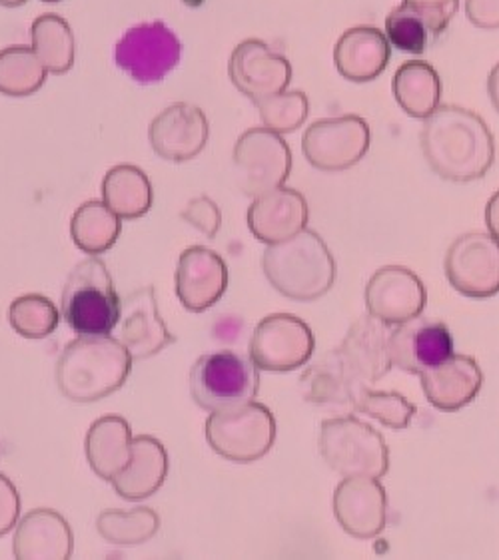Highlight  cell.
<instances>
[{"mask_svg": "<svg viewBox=\"0 0 499 560\" xmlns=\"http://www.w3.org/2000/svg\"><path fill=\"white\" fill-rule=\"evenodd\" d=\"M234 164L242 191L258 198L285 186L292 172V152L282 136L268 128H250L234 147Z\"/></svg>", "mask_w": 499, "mask_h": 560, "instance_id": "9c48e42d", "label": "cell"}, {"mask_svg": "<svg viewBox=\"0 0 499 560\" xmlns=\"http://www.w3.org/2000/svg\"><path fill=\"white\" fill-rule=\"evenodd\" d=\"M488 92L489 101L494 104L496 113L499 114V62L496 67L491 68V72H489Z\"/></svg>", "mask_w": 499, "mask_h": 560, "instance_id": "7bdbcfd3", "label": "cell"}, {"mask_svg": "<svg viewBox=\"0 0 499 560\" xmlns=\"http://www.w3.org/2000/svg\"><path fill=\"white\" fill-rule=\"evenodd\" d=\"M387 353L392 368L420 375L454 355V337L448 325L418 315L396 325L387 336Z\"/></svg>", "mask_w": 499, "mask_h": 560, "instance_id": "5bb4252c", "label": "cell"}, {"mask_svg": "<svg viewBox=\"0 0 499 560\" xmlns=\"http://www.w3.org/2000/svg\"><path fill=\"white\" fill-rule=\"evenodd\" d=\"M169 475V453L159 439L138 435L132 439V457L113 479L116 494L126 501H142L160 491Z\"/></svg>", "mask_w": 499, "mask_h": 560, "instance_id": "d4e9b609", "label": "cell"}, {"mask_svg": "<svg viewBox=\"0 0 499 560\" xmlns=\"http://www.w3.org/2000/svg\"><path fill=\"white\" fill-rule=\"evenodd\" d=\"M260 392V370L236 351L202 355L190 371V393L205 411L250 404Z\"/></svg>", "mask_w": 499, "mask_h": 560, "instance_id": "8992f818", "label": "cell"}, {"mask_svg": "<svg viewBox=\"0 0 499 560\" xmlns=\"http://www.w3.org/2000/svg\"><path fill=\"white\" fill-rule=\"evenodd\" d=\"M21 516V494L7 475L0 472V537L16 527Z\"/></svg>", "mask_w": 499, "mask_h": 560, "instance_id": "ab89813d", "label": "cell"}, {"mask_svg": "<svg viewBox=\"0 0 499 560\" xmlns=\"http://www.w3.org/2000/svg\"><path fill=\"white\" fill-rule=\"evenodd\" d=\"M384 34L390 46H396L402 52L409 55H423L426 48L438 38L423 14L406 2H402L387 14Z\"/></svg>", "mask_w": 499, "mask_h": 560, "instance_id": "e575fe53", "label": "cell"}, {"mask_svg": "<svg viewBox=\"0 0 499 560\" xmlns=\"http://www.w3.org/2000/svg\"><path fill=\"white\" fill-rule=\"evenodd\" d=\"M43 2H58V0H43Z\"/></svg>", "mask_w": 499, "mask_h": 560, "instance_id": "f6af8a7d", "label": "cell"}, {"mask_svg": "<svg viewBox=\"0 0 499 560\" xmlns=\"http://www.w3.org/2000/svg\"><path fill=\"white\" fill-rule=\"evenodd\" d=\"M132 427L120 415H104L86 433V459L103 481L113 482L132 457Z\"/></svg>", "mask_w": 499, "mask_h": 560, "instance_id": "484cf974", "label": "cell"}, {"mask_svg": "<svg viewBox=\"0 0 499 560\" xmlns=\"http://www.w3.org/2000/svg\"><path fill=\"white\" fill-rule=\"evenodd\" d=\"M306 198L286 186L262 194L250 206V232L266 246L294 237L306 230Z\"/></svg>", "mask_w": 499, "mask_h": 560, "instance_id": "44dd1931", "label": "cell"}, {"mask_svg": "<svg viewBox=\"0 0 499 560\" xmlns=\"http://www.w3.org/2000/svg\"><path fill=\"white\" fill-rule=\"evenodd\" d=\"M404 2L421 12L438 36L445 33V28L450 26L455 12L460 9V0H404Z\"/></svg>", "mask_w": 499, "mask_h": 560, "instance_id": "f35d334b", "label": "cell"}, {"mask_svg": "<svg viewBox=\"0 0 499 560\" xmlns=\"http://www.w3.org/2000/svg\"><path fill=\"white\" fill-rule=\"evenodd\" d=\"M443 269L455 292L472 300L494 298L499 293V240L484 232L457 237L445 254Z\"/></svg>", "mask_w": 499, "mask_h": 560, "instance_id": "30bf717a", "label": "cell"}, {"mask_svg": "<svg viewBox=\"0 0 499 560\" xmlns=\"http://www.w3.org/2000/svg\"><path fill=\"white\" fill-rule=\"evenodd\" d=\"M206 441L232 463H256L276 441V419L266 405L250 404L212 411L206 421Z\"/></svg>", "mask_w": 499, "mask_h": 560, "instance_id": "52a82bcc", "label": "cell"}, {"mask_svg": "<svg viewBox=\"0 0 499 560\" xmlns=\"http://www.w3.org/2000/svg\"><path fill=\"white\" fill-rule=\"evenodd\" d=\"M316 348L310 325L292 314L266 315L250 339V359L262 371H295L304 368Z\"/></svg>", "mask_w": 499, "mask_h": 560, "instance_id": "ba28073f", "label": "cell"}, {"mask_svg": "<svg viewBox=\"0 0 499 560\" xmlns=\"http://www.w3.org/2000/svg\"><path fill=\"white\" fill-rule=\"evenodd\" d=\"M103 202L120 220H138L152 208V186L147 172L120 164L106 172L103 182Z\"/></svg>", "mask_w": 499, "mask_h": 560, "instance_id": "83f0119b", "label": "cell"}, {"mask_svg": "<svg viewBox=\"0 0 499 560\" xmlns=\"http://www.w3.org/2000/svg\"><path fill=\"white\" fill-rule=\"evenodd\" d=\"M96 530L106 542L116 547H138L156 537L160 516L148 506H137L132 511L108 509L96 518Z\"/></svg>", "mask_w": 499, "mask_h": 560, "instance_id": "d6a6232c", "label": "cell"}, {"mask_svg": "<svg viewBox=\"0 0 499 560\" xmlns=\"http://www.w3.org/2000/svg\"><path fill=\"white\" fill-rule=\"evenodd\" d=\"M426 399L443 413H454L472 404L481 392L484 373L469 355H450L440 365L420 373Z\"/></svg>", "mask_w": 499, "mask_h": 560, "instance_id": "7402d4cb", "label": "cell"}, {"mask_svg": "<svg viewBox=\"0 0 499 560\" xmlns=\"http://www.w3.org/2000/svg\"><path fill=\"white\" fill-rule=\"evenodd\" d=\"M386 325L372 315L356 319L344 337L340 348L336 349L344 368L358 385H370L386 377L392 370L387 353Z\"/></svg>", "mask_w": 499, "mask_h": 560, "instance_id": "ffe728a7", "label": "cell"}, {"mask_svg": "<svg viewBox=\"0 0 499 560\" xmlns=\"http://www.w3.org/2000/svg\"><path fill=\"white\" fill-rule=\"evenodd\" d=\"M210 138L206 114L188 102H176L152 120L148 128L150 147L156 156L182 164L198 156Z\"/></svg>", "mask_w": 499, "mask_h": 560, "instance_id": "2e32d148", "label": "cell"}, {"mask_svg": "<svg viewBox=\"0 0 499 560\" xmlns=\"http://www.w3.org/2000/svg\"><path fill=\"white\" fill-rule=\"evenodd\" d=\"M60 314L80 337L111 336L120 319V298L98 256L80 261L62 288Z\"/></svg>", "mask_w": 499, "mask_h": 560, "instance_id": "277c9868", "label": "cell"}, {"mask_svg": "<svg viewBox=\"0 0 499 560\" xmlns=\"http://www.w3.org/2000/svg\"><path fill=\"white\" fill-rule=\"evenodd\" d=\"M74 535L69 521L53 509H35L16 523L12 555L21 560H65L72 557Z\"/></svg>", "mask_w": 499, "mask_h": 560, "instance_id": "603a6c76", "label": "cell"}, {"mask_svg": "<svg viewBox=\"0 0 499 560\" xmlns=\"http://www.w3.org/2000/svg\"><path fill=\"white\" fill-rule=\"evenodd\" d=\"M9 324L24 339H45L57 331L60 314L53 300L40 293H26L11 303Z\"/></svg>", "mask_w": 499, "mask_h": 560, "instance_id": "836d02e7", "label": "cell"}, {"mask_svg": "<svg viewBox=\"0 0 499 560\" xmlns=\"http://www.w3.org/2000/svg\"><path fill=\"white\" fill-rule=\"evenodd\" d=\"M28 0H0V7H7V9H16V7H23Z\"/></svg>", "mask_w": 499, "mask_h": 560, "instance_id": "ee69618b", "label": "cell"}, {"mask_svg": "<svg viewBox=\"0 0 499 560\" xmlns=\"http://www.w3.org/2000/svg\"><path fill=\"white\" fill-rule=\"evenodd\" d=\"M486 225H488L489 234L499 240V190L489 198L486 206Z\"/></svg>", "mask_w": 499, "mask_h": 560, "instance_id": "b9f144b4", "label": "cell"}, {"mask_svg": "<svg viewBox=\"0 0 499 560\" xmlns=\"http://www.w3.org/2000/svg\"><path fill=\"white\" fill-rule=\"evenodd\" d=\"M318 445L322 459L341 477L382 479L390 469L386 439L353 415L322 421Z\"/></svg>", "mask_w": 499, "mask_h": 560, "instance_id": "5b68a950", "label": "cell"}, {"mask_svg": "<svg viewBox=\"0 0 499 560\" xmlns=\"http://www.w3.org/2000/svg\"><path fill=\"white\" fill-rule=\"evenodd\" d=\"M123 232L120 218L101 200L80 203L70 220V236L74 246L89 256H101L116 244Z\"/></svg>", "mask_w": 499, "mask_h": 560, "instance_id": "f546056e", "label": "cell"}, {"mask_svg": "<svg viewBox=\"0 0 499 560\" xmlns=\"http://www.w3.org/2000/svg\"><path fill=\"white\" fill-rule=\"evenodd\" d=\"M262 269L276 292L294 302H316L336 281V261L312 230L266 247Z\"/></svg>", "mask_w": 499, "mask_h": 560, "instance_id": "3957f363", "label": "cell"}, {"mask_svg": "<svg viewBox=\"0 0 499 560\" xmlns=\"http://www.w3.org/2000/svg\"><path fill=\"white\" fill-rule=\"evenodd\" d=\"M392 90L404 113L411 118L426 120L440 106L442 80L428 62L408 60L397 68Z\"/></svg>", "mask_w": 499, "mask_h": 560, "instance_id": "4316f807", "label": "cell"}, {"mask_svg": "<svg viewBox=\"0 0 499 560\" xmlns=\"http://www.w3.org/2000/svg\"><path fill=\"white\" fill-rule=\"evenodd\" d=\"M370 150V126L360 116L324 118L312 124L302 138L310 166L322 172H344L356 166Z\"/></svg>", "mask_w": 499, "mask_h": 560, "instance_id": "8fae6325", "label": "cell"}, {"mask_svg": "<svg viewBox=\"0 0 499 560\" xmlns=\"http://www.w3.org/2000/svg\"><path fill=\"white\" fill-rule=\"evenodd\" d=\"M304 399L316 405H350L353 395L362 387L353 382L348 370L344 368L338 351H329L328 355L320 359L312 368H307L302 377Z\"/></svg>", "mask_w": 499, "mask_h": 560, "instance_id": "f1b7e54d", "label": "cell"}, {"mask_svg": "<svg viewBox=\"0 0 499 560\" xmlns=\"http://www.w3.org/2000/svg\"><path fill=\"white\" fill-rule=\"evenodd\" d=\"M264 128L276 135H292L302 124L306 122L310 113V102L300 90H286L270 98L256 102Z\"/></svg>", "mask_w": 499, "mask_h": 560, "instance_id": "8d00e7d4", "label": "cell"}, {"mask_svg": "<svg viewBox=\"0 0 499 560\" xmlns=\"http://www.w3.org/2000/svg\"><path fill=\"white\" fill-rule=\"evenodd\" d=\"M363 298L368 314L384 325H399L418 317L428 302L420 278L404 266L378 269L368 281Z\"/></svg>", "mask_w": 499, "mask_h": 560, "instance_id": "9a60e30c", "label": "cell"}, {"mask_svg": "<svg viewBox=\"0 0 499 560\" xmlns=\"http://www.w3.org/2000/svg\"><path fill=\"white\" fill-rule=\"evenodd\" d=\"M352 409L370 415L372 419L394 431L408 429L416 415V405L404 395L396 392H374L368 385H362L353 395Z\"/></svg>", "mask_w": 499, "mask_h": 560, "instance_id": "d590c367", "label": "cell"}, {"mask_svg": "<svg viewBox=\"0 0 499 560\" xmlns=\"http://www.w3.org/2000/svg\"><path fill=\"white\" fill-rule=\"evenodd\" d=\"M420 142L430 168L455 184L484 178L496 160V142L488 124L455 104L438 106L423 120Z\"/></svg>", "mask_w": 499, "mask_h": 560, "instance_id": "6da1fadb", "label": "cell"}, {"mask_svg": "<svg viewBox=\"0 0 499 560\" xmlns=\"http://www.w3.org/2000/svg\"><path fill=\"white\" fill-rule=\"evenodd\" d=\"M116 339L128 349L132 359L154 358L174 341V336L160 315L156 293L152 285L138 288L137 292L120 300Z\"/></svg>", "mask_w": 499, "mask_h": 560, "instance_id": "d6986e66", "label": "cell"}, {"mask_svg": "<svg viewBox=\"0 0 499 560\" xmlns=\"http://www.w3.org/2000/svg\"><path fill=\"white\" fill-rule=\"evenodd\" d=\"M46 74L33 46L14 45L0 50V94L11 98L31 96L45 86Z\"/></svg>", "mask_w": 499, "mask_h": 560, "instance_id": "1f68e13d", "label": "cell"}, {"mask_svg": "<svg viewBox=\"0 0 499 560\" xmlns=\"http://www.w3.org/2000/svg\"><path fill=\"white\" fill-rule=\"evenodd\" d=\"M31 40L46 72L65 74L74 65V34L70 24L55 12L36 19L31 26Z\"/></svg>", "mask_w": 499, "mask_h": 560, "instance_id": "4dcf8cb0", "label": "cell"}, {"mask_svg": "<svg viewBox=\"0 0 499 560\" xmlns=\"http://www.w3.org/2000/svg\"><path fill=\"white\" fill-rule=\"evenodd\" d=\"M178 36L164 23L132 26L116 45V65L140 84L166 79L181 62Z\"/></svg>", "mask_w": 499, "mask_h": 560, "instance_id": "7c38bea8", "label": "cell"}, {"mask_svg": "<svg viewBox=\"0 0 499 560\" xmlns=\"http://www.w3.org/2000/svg\"><path fill=\"white\" fill-rule=\"evenodd\" d=\"M332 506L338 525L350 537L374 538L386 528L387 494L380 479L344 477Z\"/></svg>", "mask_w": 499, "mask_h": 560, "instance_id": "e0dca14e", "label": "cell"}, {"mask_svg": "<svg viewBox=\"0 0 499 560\" xmlns=\"http://www.w3.org/2000/svg\"><path fill=\"white\" fill-rule=\"evenodd\" d=\"M228 290V266L214 249L186 247L176 268V295L184 310L202 314L222 300Z\"/></svg>", "mask_w": 499, "mask_h": 560, "instance_id": "ac0fdd59", "label": "cell"}, {"mask_svg": "<svg viewBox=\"0 0 499 560\" xmlns=\"http://www.w3.org/2000/svg\"><path fill=\"white\" fill-rule=\"evenodd\" d=\"M392 57L386 34L374 26H353L341 34L334 48V65L341 79L356 84L378 79Z\"/></svg>", "mask_w": 499, "mask_h": 560, "instance_id": "cb8c5ba5", "label": "cell"}, {"mask_svg": "<svg viewBox=\"0 0 499 560\" xmlns=\"http://www.w3.org/2000/svg\"><path fill=\"white\" fill-rule=\"evenodd\" d=\"M181 218L186 224L194 225L198 232H202L208 240L216 237L222 225L220 208L208 196L194 198L193 202L182 210Z\"/></svg>", "mask_w": 499, "mask_h": 560, "instance_id": "74e56055", "label": "cell"}, {"mask_svg": "<svg viewBox=\"0 0 499 560\" xmlns=\"http://www.w3.org/2000/svg\"><path fill=\"white\" fill-rule=\"evenodd\" d=\"M228 74L232 84L256 104L288 90L292 82V65L266 43L248 38L234 48L228 62Z\"/></svg>", "mask_w": 499, "mask_h": 560, "instance_id": "4fadbf2b", "label": "cell"}, {"mask_svg": "<svg viewBox=\"0 0 499 560\" xmlns=\"http://www.w3.org/2000/svg\"><path fill=\"white\" fill-rule=\"evenodd\" d=\"M132 355L111 336L79 337L57 361L58 392L72 404H96L125 385Z\"/></svg>", "mask_w": 499, "mask_h": 560, "instance_id": "7a4b0ae2", "label": "cell"}, {"mask_svg": "<svg viewBox=\"0 0 499 560\" xmlns=\"http://www.w3.org/2000/svg\"><path fill=\"white\" fill-rule=\"evenodd\" d=\"M465 16L481 31H498L499 0H465Z\"/></svg>", "mask_w": 499, "mask_h": 560, "instance_id": "60d3db41", "label": "cell"}]
</instances>
